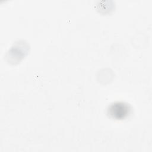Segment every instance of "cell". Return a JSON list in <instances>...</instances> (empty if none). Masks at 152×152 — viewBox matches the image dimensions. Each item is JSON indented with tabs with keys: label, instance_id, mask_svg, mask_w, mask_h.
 I'll list each match as a JSON object with an SVG mask.
<instances>
[{
	"label": "cell",
	"instance_id": "6da1fadb",
	"mask_svg": "<svg viewBox=\"0 0 152 152\" xmlns=\"http://www.w3.org/2000/svg\"><path fill=\"white\" fill-rule=\"evenodd\" d=\"M128 107L123 103H117L112 105L110 109V113L116 118H124L128 113Z\"/></svg>",
	"mask_w": 152,
	"mask_h": 152
}]
</instances>
